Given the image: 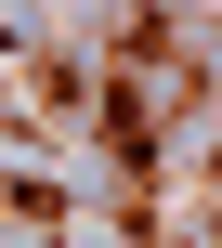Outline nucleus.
Wrapping results in <instances>:
<instances>
[]
</instances>
